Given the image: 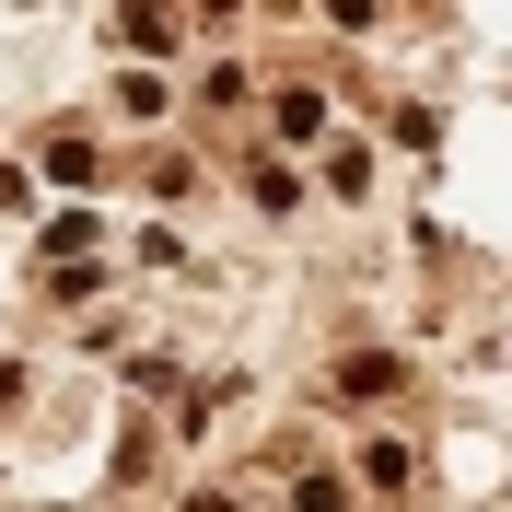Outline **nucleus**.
<instances>
[{"instance_id":"f257e3e1","label":"nucleus","mask_w":512,"mask_h":512,"mask_svg":"<svg viewBox=\"0 0 512 512\" xmlns=\"http://www.w3.org/2000/svg\"><path fill=\"white\" fill-rule=\"evenodd\" d=\"M117 47H128V59H163V47H175V12H163V0H128V12H117Z\"/></svg>"},{"instance_id":"f03ea898","label":"nucleus","mask_w":512,"mask_h":512,"mask_svg":"<svg viewBox=\"0 0 512 512\" xmlns=\"http://www.w3.org/2000/svg\"><path fill=\"white\" fill-rule=\"evenodd\" d=\"M396 384H408L396 350H350V361H338V396H396Z\"/></svg>"},{"instance_id":"7ed1b4c3","label":"nucleus","mask_w":512,"mask_h":512,"mask_svg":"<svg viewBox=\"0 0 512 512\" xmlns=\"http://www.w3.org/2000/svg\"><path fill=\"white\" fill-rule=\"evenodd\" d=\"M268 128H280V140H315V128H326V94H280V105H268Z\"/></svg>"},{"instance_id":"20e7f679","label":"nucleus","mask_w":512,"mask_h":512,"mask_svg":"<svg viewBox=\"0 0 512 512\" xmlns=\"http://www.w3.org/2000/svg\"><path fill=\"white\" fill-rule=\"evenodd\" d=\"M47 175L59 187H94V140H47Z\"/></svg>"},{"instance_id":"39448f33","label":"nucleus","mask_w":512,"mask_h":512,"mask_svg":"<svg viewBox=\"0 0 512 512\" xmlns=\"http://www.w3.org/2000/svg\"><path fill=\"white\" fill-rule=\"evenodd\" d=\"M291 512H350V489H338V478H326V466H315V478L291 489Z\"/></svg>"},{"instance_id":"423d86ee","label":"nucleus","mask_w":512,"mask_h":512,"mask_svg":"<svg viewBox=\"0 0 512 512\" xmlns=\"http://www.w3.org/2000/svg\"><path fill=\"white\" fill-rule=\"evenodd\" d=\"M187 512H233V501H222V489H198V501H187Z\"/></svg>"},{"instance_id":"0eeeda50","label":"nucleus","mask_w":512,"mask_h":512,"mask_svg":"<svg viewBox=\"0 0 512 512\" xmlns=\"http://www.w3.org/2000/svg\"><path fill=\"white\" fill-rule=\"evenodd\" d=\"M12 384H24V373H0V396H12Z\"/></svg>"}]
</instances>
